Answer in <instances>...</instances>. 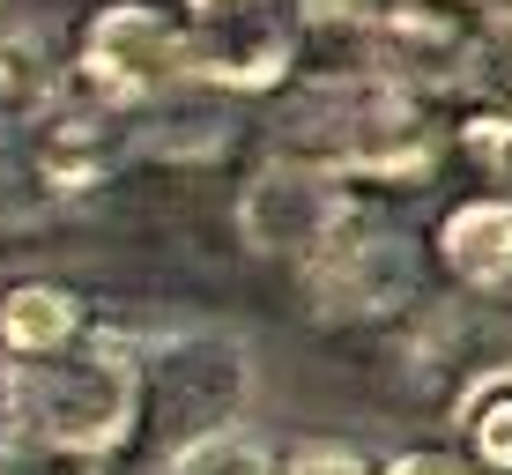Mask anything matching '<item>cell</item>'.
<instances>
[{
	"label": "cell",
	"mask_w": 512,
	"mask_h": 475,
	"mask_svg": "<svg viewBox=\"0 0 512 475\" xmlns=\"http://www.w3.org/2000/svg\"><path fill=\"white\" fill-rule=\"evenodd\" d=\"M23 379V424L82 453H119L141 431V349L119 334L67 342L60 357H38Z\"/></svg>",
	"instance_id": "cell-1"
},
{
	"label": "cell",
	"mask_w": 512,
	"mask_h": 475,
	"mask_svg": "<svg viewBox=\"0 0 512 475\" xmlns=\"http://www.w3.org/2000/svg\"><path fill=\"white\" fill-rule=\"evenodd\" d=\"M75 75L127 112L164 104L179 90H208L186 15L156 8V0H97L75 30Z\"/></svg>",
	"instance_id": "cell-2"
},
{
	"label": "cell",
	"mask_w": 512,
	"mask_h": 475,
	"mask_svg": "<svg viewBox=\"0 0 512 475\" xmlns=\"http://www.w3.org/2000/svg\"><path fill=\"white\" fill-rule=\"evenodd\" d=\"M253 394V357L231 327H179L141 349V424H156L171 453L201 431L238 424Z\"/></svg>",
	"instance_id": "cell-3"
},
{
	"label": "cell",
	"mask_w": 512,
	"mask_h": 475,
	"mask_svg": "<svg viewBox=\"0 0 512 475\" xmlns=\"http://www.w3.org/2000/svg\"><path fill=\"white\" fill-rule=\"evenodd\" d=\"M134 149V127H127V104L97 97L90 82H67V90H52L38 112L15 127V156L30 164V179L45 186L52 208H75L90 201V193L112 179L119 164H127Z\"/></svg>",
	"instance_id": "cell-4"
},
{
	"label": "cell",
	"mask_w": 512,
	"mask_h": 475,
	"mask_svg": "<svg viewBox=\"0 0 512 475\" xmlns=\"http://www.w3.org/2000/svg\"><path fill=\"white\" fill-rule=\"evenodd\" d=\"M357 208V186L312 149H290V156H268V164L245 179L238 193V238L245 253L260 260H297L305 268L312 253L334 238V223Z\"/></svg>",
	"instance_id": "cell-5"
},
{
	"label": "cell",
	"mask_w": 512,
	"mask_h": 475,
	"mask_svg": "<svg viewBox=\"0 0 512 475\" xmlns=\"http://www.w3.org/2000/svg\"><path fill=\"white\" fill-rule=\"evenodd\" d=\"M305 290H312V312H320L327 327L394 320V312H409V297H416V245L357 201L342 223H334V238L305 260Z\"/></svg>",
	"instance_id": "cell-6"
},
{
	"label": "cell",
	"mask_w": 512,
	"mask_h": 475,
	"mask_svg": "<svg viewBox=\"0 0 512 475\" xmlns=\"http://www.w3.org/2000/svg\"><path fill=\"white\" fill-rule=\"evenodd\" d=\"M186 30L201 52L208 90H282L305 60V15L297 0H186Z\"/></svg>",
	"instance_id": "cell-7"
},
{
	"label": "cell",
	"mask_w": 512,
	"mask_h": 475,
	"mask_svg": "<svg viewBox=\"0 0 512 475\" xmlns=\"http://www.w3.org/2000/svg\"><path fill=\"white\" fill-rule=\"evenodd\" d=\"M483 8L475 0H386L372 23V75L416 97H438L483 67Z\"/></svg>",
	"instance_id": "cell-8"
},
{
	"label": "cell",
	"mask_w": 512,
	"mask_h": 475,
	"mask_svg": "<svg viewBox=\"0 0 512 475\" xmlns=\"http://www.w3.org/2000/svg\"><path fill=\"white\" fill-rule=\"evenodd\" d=\"M431 253H438V268L475 297L512 290V193L483 186V193H468V201H453L446 216H438V231H431Z\"/></svg>",
	"instance_id": "cell-9"
},
{
	"label": "cell",
	"mask_w": 512,
	"mask_h": 475,
	"mask_svg": "<svg viewBox=\"0 0 512 475\" xmlns=\"http://www.w3.org/2000/svg\"><path fill=\"white\" fill-rule=\"evenodd\" d=\"M82 297L60 290V283H15L8 297H0V349L23 364L38 357H60L67 342H82Z\"/></svg>",
	"instance_id": "cell-10"
},
{
	"label": "cell",
	"mask_w": 512,
	"mask_h": 475,
	"mask_svg": "<svg viewBox=\"0 0 512 475\" xmlns=\"http://www.w3.org/2000/svg\"><path fill=\"white\" fill-rule=\"evenodd\" d=\"M453 446L483 475H512V364H490L453 394Z\"/></svg>",
	"instance_id": "cell-11"
},
{
	"label": "cell",
	"mask_w": 512,
	"mask_h": 475,
	"mask_svg": "<svg viewBox=\"0 0 512 475\" xmlns=\"http://www.w3.org/2000/svg\"><path fill=\"white\" fill-rule=\"evenodd\" d=\"M52 90H60V82H52L45 38L38 30H0V127H23Z\"/></svg>",
	"instance_id": "cell-12"
},
{
	"label": "cell",
	"mask_w": 512,
	"mask_h": 475,
	"mask_svg": "<svg viewBox=\"0 0 512 475\" xmlns=\"http://www.w3.org/2000/svg\"><path fill=\"white\" fill-rule=\"evenodd\" d=\"M164 475H282V468H275V453L260 446L253 431L223 424V431L186 438V446L171 453V468H164Z\"/></svg>",
	"instance_id": "cell-13"
},
{
	"label": "cell",
	"mask_w": 512,
	"mask_h": 475,
	"mask_svg": "<svg viewBox=\"0 0 512 475\" xmlns=\"http://www.w3.org/2000/svg\"><path fill=\"white\" fill-rule=\"evenodd\" d=\"M453 149L483 171V186L512 193V104H475V112L453 119Z\"/></svg>",
	"instance_id": "cell-14"
},
{
	"label": "cell",
	"mask_w": 512,
	"mask_h": 475,
	"mask_svg": "<svg viewBox=\"0 0 512 475\" xmlns=\"http://www.w3.org/2000/svg\"><path fill=\"white\" fill-rule=\"evenodd\" d=\"M0 475H104V453H82V446H60L45 431H15L0 446Z\"/></svg>",
	"instance_id": "cell-15"
},
{
	"label": "cell",
	"mask_w": 512,
	"mask_h": 475,
	"mask_svg": "<svg viewBox=\"0 0 512 475\" xmlns=\"http://www.w3.org/2000/svg\"><path fill=\"white\" fill-rule=\"evenodd\" d=\"M282 475H379V468L364 461L357 446H334V438H305V446H290Z\"/></svg>",
	"instance_id": "cell-16"
},
{
	"label": "cell",
	"mask_w": 512,
	"mask_h": 475,
	"mask_svg": "<svg viewBox=\"0 0 512 475\" xmlns=\"http://www.w3.org/2000/svg\"><path fill=\"white\" fill-rule=\"evenodd\" d=\"M379 475H483L461 446H401L394 461H379Z\"/></svg>",
	"instance_id": "cell-17"
},
{
	"label": "cell",
	"mask_w": 512,
	"mask_h": 475,
	"mask_svg": "<svg viewBox=\"0 0 512 475\" xmlns=\"http://www.w3.org/2000/svg\"><path fill=\"white\" fill-rule=\"evenodd\" d=\"M475 8H483V23L498 30V38H512V0H475Z\"/></svg>",
	"instance_id": "cell-18"
}]
</instances>
